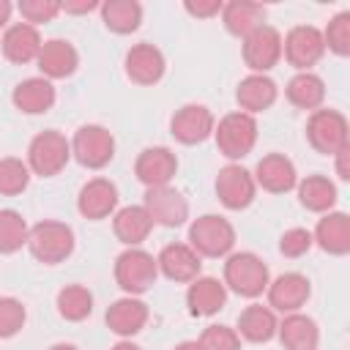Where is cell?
Masks as SVG:
<instances>
[{
	"mask_svg": "<svg viewBox=\"0 0 350 350\" xmlns=\"http://www.w3.org/2000/svg\"><path fill=\"white\" fill-rule=\"evenodd\" d=\"M164 55L153 44H134L126 52V74L137 85H156L164 77Z\"/></svg>",
	"mask_w": 350,
	"mask_h": 350,
	"instance_id": "18",
	"label": "cell"
},
{
	"mask_svg": "<svg viewBox=\"0 0 350 350\" xmlns=\"http://www.w3.org/2000/svg\"><path fill=\"white\" fill-rule=\"evenodd\" d=\"M11 101L25 115H41L55 104V85L46 77H30L14 88Z\"/></svg>",
	"mask_w": 350,
	"mask_h": 350,
	"instance_id": "25",
	"label": "cell"
},
{
	"mask_svg": "<svg viewBox=\"0 0 350 350\" xmlns=\"http://www.w3.org/2000/svg\"><path fill=\"white\" fill-rule=\"evenodd\" d=\"M19 14L27 25H41V22H52L60 14V3L57 0H22L19 3Z\"/></svg>",
	"mask_w": 350,
	"mask_h": 350,
	"instance_id": "40",
	"label": "cell"
},
{
	"mask_svg": "<svg viewBox=\"0 0 350 350\" xmlns=\"http://www.w3.org/2000/svg\"><path fill=\"white\" fill-rule=\"evenodd\" d=\"M142 208L148 211V216L153 219V224H161V227H180L189 219V202L172 186L148 189Z\"/></svg>",
	"mask_w": 350,
	"mask_h": 350,
	"instance_id": "12",
	"label": "cell"
},
{
	"mask_svg": "<svg viewBox=\"0 0 350 350\" xmlns=\"http://www.w3.org/2000/svg\"><path fill=\"white\" fill-rule=\"evenodd\" d=\"M227 301V287L224 282L213 279V276H197L194 282H189V290H186V304H189V312L197 314V317H211L216 314Z\"/></svg>",
	"mask_w": 350,
	"mask_h": 350,
	"instance_id": "23",
	"label": "cell"
},
{
	"mask_svg": "<svg viewBox=\"0 0 350 350\" xmlns=\"http://www.w3.org/2000/svg\"><path fill=\"white\" fill-rule=\"evenodd\" d=\"M306 139L317 153L336 156L347 148V118L336 109H314L306 123Z\"/></svg>",
	"mask_w": 350,
	"mask_h": 350,
	"instance_id": "7",
	"label": "cell"
},
{
	"mask_svg": "<svg viewBox=\"0 0 350 350\" xmlns=\"http://www.w3.org/2000/svg\"><path fill=\"white\" fill-rule=\"evenodd\" d=\"M36 63H38L41 74L52 82V79L71 77L77 71V66H79V55H77V49H74L71 41H66V38H49V41L41 44V52H38Z\"/></svg>",
	"mask_w": 350,
	"mask_h": 350,
	"instance_id": "17",
	"label": "cell"
},
{
	"mask_svg": "<svg viewBox=\"0 0 350 350\" xmlns=\"http://www.w3.org/2000/svg\"><path fill=\"white\" fill-rule=\"evenodd\" d=\"M104 320H107V328H109L112 334H118V336H134V334H139V331L145 328V323H148V304L139 301V298H134V295L118 298V301L107 309Z\"/></svg>",
	"mask_w": 350,
	"mask_h": 350,
	"instance_id": "21",
	"label": "cell"
},
{
	"mask_svg": "<svg viewBox=\"0 0 350 350\" xmlns=\"http://www.w3.org/2000/svg\"><path fill=\"white\" fill-rule=\"evenodd\" d=\"M243 60L252 74H265L282 60V33L271 25H260L243 38Z\"/></svg>",
	"mask_w": 350,
	"mask_h": 350,
	"instance_id": "9",
	"label": "cell"
},
{
	"mask_svg": "<svg viewBox=\"0 0 350 350\" xmlns=\"http://www.w3.org/2000/svg\"><path fill=\"white\" fill-rule=\"evenodd\" d=\"M197 342L202 345V350H241L238 331L227 325H208Z\"/></svg>",
	"mask_w": 350,
	"mask_h": 350,
	"instance_id": "39",
	"label": "cell"
},
{
	"mask_svg": "<svg viewBox=\"0 0 350 350\" xmlns=\"http://www.w3.org/2000/svg\"><path fill=\"white\" fill-rule=\"evenodd\" d=\"M30 183V167L22 159L5 156L0 159V194H22Z\"/></svg>",
	"mask_w": 350,
	"mask_h": 350,
	"instance_id": "36",
	"label": "cell"
},
{
	"mask_svg": "<svg viewBox=\"0 0 350 350\" xmlns=\"http://www.w3.org/2000/svg\"><path fill=\"white\" fill-rule=\"evenodd\" d=\"M41 44L44 41H41L38 27H33L27 22H16V25L5 27V33H3V55H5V60L19 63V66L36 60L41 52Z\"/></svg>",
	"mask_w": 350,
	"mask_h": 350,
	"instance_id": "22",
	"label": "cell"
},
{
	"mask_svg": "<svg viewBox=\"0 0 350 350\" xmlns=\"http://www.w3.org/2000/svg\"><path fill=\"white\" fill-rule=\"evenodd\" d=\"M27 249L38 262L57 265L74 252V230L63 221H38L27 232Z\"/></svg>",
	"mask_w": 350,
	"mask_h": 350,
	"instance_id": "2",
	"label": "cell"
},
{
	"mask_svg": "<svg viewBox=\"0 0 350 350\" xmlns=\"http://www.w3.org/2000/svg\"><path fill=\"white\" fill-rule=\"evenodd\" d=\"M175 350H202V345L197 339H189V342H180Z\"/></svg>",
	"mask_w": 350,
	"mask_h": 350,
	"instance_id": "46",
	"label": "cell"
},
{
	"mask_svg": "<svg viewBox=\"0 0 350 350\" xmlns=\"http://www.w3.org/2000/svg\"><path fill=\"white\" fill-rule=\"evenodd\" d=\"M257 194V183L252 178L249 170H243L241 164H227L219 170L216 175V197L224 208L230 211H243L252 205Z\"/></svg>",
	"mask_w": 350,
	"mask_h": 350,
	"instance_id": "10",
	"label": "cell"
},
{
	"mask_svg": "<svg viewBox=\"0 0 350 350\" xmlns=\"http://www.w3.org/2000/svg\"><path fill=\"white\" fill-rule=\"evenodd\" d=\"M101 16H104V25L107 30L112 33H134L142 22V5L137 0H109L101 5Z\"/></svg>",
	"mask_w": 350,
	"mask_h": 350,
	"instance_id": "33",
	"label": "cell"
},
{
	"mask_svg": "<svg viewBox=\"0 0 350 350\" xmlns=\"http://www.w3.org/2000/svg\"><path fill=\"white\" fill-rule=\"evenodd\" d=\"M276 314L271 306H260V304H252L241 312L238 317V336H243L246 342H268L276 336Z\"/></svg>",
	"mask_w": 350,
	"mask_h": 350,
	"instance_id": "30",
	"label": "cell"
},
{
	"mask_svg": "<svg viewBox=\"0 0 350 350\" xmlns=\"http://www.w3.org/2000/svg\"><path fill=\"white\" fill-rule=\"evenodd\" d=\"M112 230H115L118 241H123L126 246H139L150 235L153 219L148 216V211L142 205H126V208H120L115 213Z\"/></svg>",
	"mask_w": 350,
	"mask_h": 350,
	"instance_id": "29",
	"label": "cell"
},
{
	"mask_svg": "<svg viewBox=\"0 0 350 350\" xmlns=\"http://www.w3.org/2000/svg\"><path fill=\"white\" fill-rule=\"evenodd\" d=\"M134 172H137V178H139L148 189L170 186V180H172L175 172H178V159H175V153H172L170 148H164V145L145 148V150L137 156Z\"/></svg>",
	"mask_w": 350,
	"mask_h": 350,
	"instance_id": "14",
	"label": "cell"
},
{
	"mask_svg": "<svg viewBox=\"0 0 350 350\" xmlns=\"http://www.w3.org/2000/svg\"><path fill=\"white\" fill-rule=\"evenodd\" d=\"M284 93H287V101L293 104V107H298V109H320V104L325 101V85H323V79L317 77V74H312V71H301V74H295L290 82H287V88H284Z\"/></svg>",
	"mask_w": 350,
	"mask_h": 350,
	"instance_id": "31",
	"label": "cell"
},
{
	"mask_svg": "<svg viewBox=\"0 0 350 350\" xmlns=\"http://www.w3.org/2000/svg\"><path fill=\"white\" fill-rule=\"evenodd\" d=\"M57 312L63 320L79 323L93 312V293L82 284H66L57 293Z\"/></svg>",
	"mask_w": 350,
	"mask_h": 350,
	"instance_id": "34",
	"label": "cell"
},
{
	"mask_svg": "<svg viewBox=\"0 0 350 350\" xmlns=\"http://www.w3.org/2000/svg\"><path fill=\"white\" fill-rule=\"evenodd\" d=\"M68 159H71V142L55 129L36 134L27 148V167L41 178L57 175L68 164Z\"/></svg>",
	"mask_w": 350,
	"mask_h": 350,
	"instance_id": "5",
	"label": "cell"
},
{
	"mask_svg": "<svg viewBox=\"0 0 350 350\" xmlns=\"http://www.w3.org/2000/svg\"><path fill=\"white\" fill-rule=\"evenodd\" d=\"M298 200L306 211L314 213H328L336 202V186L325 175H306L298 183Z\"/></svg>",
	"mask_w": 350,
	"mask_h": 350,
	"instance_id": "32",
	"label": "cell"
},
{
	"mask_svg": "<svg viewBox=\"0 0 350 350\" xmlns=\"http://www.w3.org/2000/svg\"><path fill=\"white\" fill-rule=\"evenodd\" d=\"M221 5H224L221 0H186L183 3V8L197 19H211V16L221 14Z\"/></svg>",
	"mask_w": 350,
	"mask_h": 350,
	"instance_id": "42",
	"label": "cell"
},
{
	"mask_svg": "<svg viewBox=\"0 0 350 350\" xmlns=\"http://www.w3.org/2000/svg\"><path fill=\"white\" fill-rule=\"evenodd\" d=\"M347 156H350V148H345V150H339V153H336V175H339L342 180H347V178H350V167H347Z\"/></svg>",
	"mask_w": 350,
	"mask_h": 350,
	"instance_id": "44",
	"label": "cell"
},
{
	"mask_svg": "<svg viewBox=\"0 0 350 350\" xmlns=\"http://www.w3.org/2000/svg\"><path fill=\"white\" fill-rule=\"evenodd\" d=\"M11 19V3L8 0H0V27H5Z\"/></svg>",
	"mask_w": 350,
	"mask_h": 350,
	"instance_id": "45",
	"label": "cell"
},
{
	"mask_svg": "<svg viewBox=\"0 0 350 350\" xmlns=\"http://www.w3.org/2000/svg\"><path fill=\"white\" fill-rule=\"evenodd\" d=\"M276 334L284 350H317L320 331L309 314H301V312L284 314V320L276 325Z\"/></svg>",
	"mask_w": 350,
	"mask_h": 350,
	"instance_id": "26",
	"label": "cell"
},
{
	"mask_svg": "<svg viewBox=\"0 0 350 350\" xmlns=\"http://www.w3.org/2000/svg\"><path fill=\"white\" fill-rule=\"evenodd\" d=\"M323 52H325L323 33L314 25H298L282 38V55L287 57L290 66L301 71H309V66H314L323 57Z\"/></svg>",
	"mask_w": 350,
	"mask_h": 350,
	"instance_id": "11",
	"label": "cell"
},
{
	"mask_svg": "<svg viewBox=\"0 0 350 350\" xmlns=\"http://www.w3.org/2000/svg\"><path fill=\"white\" fill-rule=\"evenodd\" d=\"M93 8H98L96 0H79V3L66 0V3H60V11H66V14H88V11H93Z\"/></svg>",
	"mask_w": 350,
	"mask_h": 350,
	"instance_id": "43",
	"label": "cell"
},
{
	"mask_svg": "<svg viewBox=\"0 0 350 350\" xmlns=\"http://www.w3.org/2000/svg\"><path fill=\"white\" fill-rule=\"evenodd\" d=\"M49 350H77L74 345H66V342H60V345H52Z\"/></svg>",
	"mask_w": 350,
	"mask_h": 350,
	"instance_id": "48",
	"label": "cell"
},
{
	"mask_svg": "<svg viewBox=\"0 0 350 350\" xmlns=\"http://www.w3.org/2000/svg\"><path fill=\"white\" fill-rule=\"evenodd\" d=\"M221 22H224L227 33L246 38L252 30L265 25V8L252 0H232V3L221 5Z\"/></svg>",
	"mask_w": 350,
	"mask_h": 350,
	"instance_id": "28",
	"label": "cell"
},
{
	"mask_svg": "<svg viewBox=\"0 0 350 350\" xmlns=\"http://www.w3.org/2000/svg\"><path fill=\"white\" fill-rule=\"evenodd\" d=\"M271 273L268 265L254 254V252H235L224 262V284L243 295V298H257L268 290Z\"/></svg>",
	"mask_w": 350,
	"mask_h": 350,
	"instance_id": "1",
	"label": "cell"
},
{
	"mask_svg": "<svg viewBox=\"0 0 350 350\" xmlns=\"http://www.w3.org/2000/svg\"><path fill=\"white\" fill-rule=\"evenodd\" d=\"M109 350H142V347H139V345H134V342H126V339H123V342H118V345H112Z\"/></svg>",
	"mask_w": 350,
	"mask_h": 350,
	"instance_id": "47",
	"label": "cell"
},
{
	"mask_svg": "<svg viewBox=\"0 0 350 350\" xmlns=\"http://www.w3.org/2000/svg\"><path fill=\"white\" fill-rule=\"evenodd\" d=\"M323 44H325V49H331L339 57L350 55V11H342L328 22V27L323 33Z\"/></svg>",
	"mask_w": 350,
	"mask_h": 350,
	"instance_id": "37",
	"label": "cell"
},
{
	"mask_svg": "<svg viewBox=\"0 0 350 350\" xmlns=\"http://www.w3.org/2000/svg\"><path fill=\"white\" fill-rule=\"evenodd\" d=\"M159 271L172 282H194L200 276V254L189 243H167L156 257Z\"/></svg>",
	"mask_w": 350,
	"mask_h": 350,
	"instance_id": "20",
	"label": "cell"
},
{
	"mask_svg": "<svg viewBox=\"0 0 350 350\" xmlns=\"http://www.w3.org/2000/svg\"><path fill=\"white\" fill-rule=\"evenodd\" d=\"M213 137L219 150L227 159H243L254 142H257V120L249 112H230L219 120V126H213Z\"/></svg>",
	"mask_w": 350,
	"mask_h": 350,
	"instance_id": "6",
	"label": "cell"
},
{
	"mask_svg": "<svg viewBox=\"0 0 350 350\" xmlns=\"http://www.w3.org/2000/svg\"><path fill=\"white\" fill-rule=\"evenodd\" d=\"M323 252L328 254H347L350 252V219L347 213L342 211H328L320 221H317V230L312 235Z\"/></svg>",
	"mask_w": 350,
	"mask_h": 350,
	"instance_id": "27",
	"label": "cell"
},
{
	"mask_svg": "<svg viewBox=\"0 0 350 350\" xmlns=\"http://www.w3.org/2000/svg\"><path fill=\"white\" fill-rule=\"evenodd\" d=\"M309 293H312V284L304 273H282L276 276L273 282H268V304L284 314L290 312H301V306L309 301Z\"/></svg>",
	"mask_w": 350,
	"mask_h": 350,
	"instance_id": "16",
	"label": "cell"
},
{
	"mask_svg": "<svg viewBox=\"0 0 350 350\" xmlns=\"http://www.w3.org/2000/svg\"><path fill=\"white\" fill-rule=\"evenodd\" d=\"M276 96H279V88L265 74H249V77H243L238 82V90H235V98H238L241 112H249V115L273 107Z\"/></svg>",
	"mask_w": 350,
	"mask_h": 350,
	"instance_id": "24",
	"label": "cell"
},
{
	"mask_svg": "<svg viewBox=\"0 0 350 350\" xmlns=\"http://www.w3.org/2000/svg\"><path fill=\"white\" fill-rule=\"evenodd\" d=\"M156 276H159L156 257L139 246H129L115 260V282L129 295H139V293L150 290L156 284Z\"/></svg>",
	"mask_w": 350,
	"mask_h": 350,
	"instance_id": "4",
	"label": "cell"
},
{
	"mask_svg": "<svg viewBox=\"0 0 350 350\" xmlns=\"http://www.w3.org/2000/svg\"><path fill=\"white\" fill-rule=\"evenodd\" d=\"M77 208L85 219H107L118 208V186L107 178H93L79 189Z\"/></svg>",
	"mask_w": 350,
	"mask_h": 350,
	"instance_id": "19",
	"label": "cell"
},
{
	"mask_svg": "<svg viewBox=\"0 0 350 350\" xmlns=\"http://www.w3.org/2000/svg\"><path fill=\"white\" fill-rule=\"evenodd\" d=\"M312 243H314V238H312L309 230L293 227V230H287V232L279 238V252H282L284 257H304V254L312 249Z\"/></svg>",
	"mask_w": 350,
	"mask_h": 350,
	"instance_id": "41",
	"label": "cell"
},
{
	"mask_svg": "<svg viewBox=\"0 0 350 350\" xmlns=\"http://www.w3.org/2000/svg\"><path fill=\"white\" fill-rule=\"evenodd\" d=\"M213 126H216L213 112L205 104H183L170 120L172 137L183 145H197V142L208 139L213 134Z\"/></svg>",
	"mask_w": 350,
	"mask_h": 350,
	"instance_id": "13",
	"label": "cell"
},
{
	"mask_svg": "<svg viewBox=\"0 0 350 350\" xmlns=\"http://www.w3.org/2000/svg\"><path fill=\"white\" fill-rule=\"evenodd\" d=\"M25 306L22 301L11 298V295H3L0 298V339H11L14 334L22 331L25 325Z\"/></svg>",
	"mask_w": 350,
	"mask_h": 350,
	"instance_id": "38",
	"label": "cell"
},
{
	"mask_svg": "<svg viewBox=\"0 0 350 350\" xmlns=\"http://www.w3.org/2000/svg\"><path fill=\"white\" fill-rule=\"evenodd\" d=\"M27 232L30 227L25 224L22 213L11 208L0 211V254H14L22 246H27Z\"/></svg>",
	"mask_w": 350,
	"mask_h": 350,
	"instance_id": "35",
	"label": "cell"
},
{
	"mask_svg": "<svg viewBox=\"0 0 350 350\" xmlns=\"http://www.w3.org/2000/svg\"><path fill=\"white\" fill-rule=\"evenodd\" d=\"M71 156L88 170H101L115 156V137L98 123L79 126L71 139Z\"/></svg>",
	"mask_w": 350,
	"mask_h": 350,
	"instance_id": "8",
	"label": "cell"
},
{
	"mask_svg": "<svg viewBox=\"0 0 350 350\" xmlns=\"http://www.w3.org/2000/svg\"><path fill=\"white\" fill-rule=\"evenodd\" d=\"M254 183L262 186L265 191L271 194H284L290 189L298 186V172H295V164L284 156V153H268L257 161V170H254Z\"/></svg>",
	"mask_w": 350,
	"mask_h": 350,
	"instance_id": "15",
	"label": "cell"
},
{
	"mask_svg": "<svg viewBox=\"0 0 350 350\" xmlns=\"http://www.w3.org/2000/svg\"><path fill=\"white\" fill-rule=\"evenodd\" d=\"M189 246L200 257H224L235 246V230L224 216H197L189 224Z\"/></svg>",
	"mask_w": 350,
	"mask_h": 350,
	"instance_id": "3",
	"label": "cell"
}]
</instances>
